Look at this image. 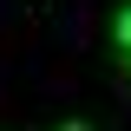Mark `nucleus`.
<instances>
[{"mask_svg":"<svg viewBox=\"0 0 131 131\" xmlns=\"http://www.w3.org/2000/svg\"><path fill=\"white\" fill-rule=\"evenodd\" d=\"M118 46H131V7L118 13Z\"/></svg>","mask_w":131,"mask_h":131,"instance_id":"1","label":"nucleus"},{"mask_svg":"<svg viewBox=\"0 0 131 131\" xmlns=\"http://www.w3.org/2000/svg\"><path fill=\"white\" fill-rule=\"evenodd\" d=\"M66 131H85V125H66Z\"/></svg>","mask_w":131,"mask_h":131,"instance_id":"2","label":"nucleus"}]
</instances>
